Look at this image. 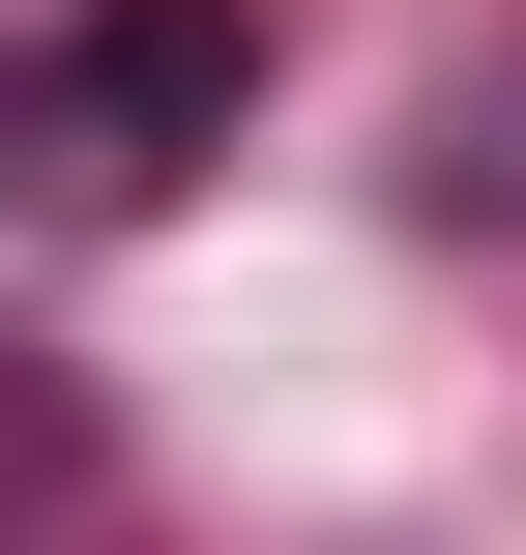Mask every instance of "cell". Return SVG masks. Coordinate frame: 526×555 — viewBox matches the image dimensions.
Wrapping results in <instances>:
<instances>
[{
    "mask_svg": "<svg viewBox=\"0 0 526 555\" xmlns=\"http://www.w3.org/2000/svg\"><path fill=\"white\" fill-rule=\"evenodd\" d=\"M234 88H264V0H88V29L29 59V176H59V205H176V176L234 146Z\"/></svg>",
    "mask_w": 526,
    "mask_h": 555,
    "instance_id": "6da1fadb",
    "label": "cell"
}]
</instances>
